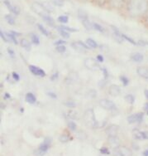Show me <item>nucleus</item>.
Masks as SVG:
<instances>
[{
  "label": "nucleus",
  "mask_w": 148,
  "mask_h": 156,
  "mask_svg": "<svg viewBox=\"0 0 148 156\" xmlns=\"http://www.w3.org/2000/svg\"><path fill=\"white\" fill-rule=\"evenodd\" d=\"M136 73L142 78L148 79V68L146 66H138L136 68Z\"/></svg>",
  "instance_id": "2eb2a0df"
},
{
  "label": "nucleus",
  "mask_w": 148,
  "mask_h": 156,
  "mask_svg": "<svg viewBox=\"0 0 148 156\" xmlns=\"http://www.w3.org/2000/svg\"><path fill=\"white\" fill-rule=\"evenodd\" d=\"M12 78L14 79V80H16V81H19L20 80V76L18 75V73H16V72H12Z\"/></svg>",
  "instance_id": "c03bdc74"
},
{
  "label": "nucleus",
  "mask_w": 148,
  "mask_h": 156,
  "mask_svg": "<svg viewBox=\"0 0 148 156\" xmlns=\"http://www.w3.org/2000/svg\"><path fill=\"white\" fill-rule=\"evenodd\" d=\"M47 95L49 96H50V98H54V99H57V95L55 93H53V92H48Z\"/></svg>",
  "instance_id": "de8ad7c7"
},
{
  "label": "nucleus",
  "mask_w": 148,
  "mask_h": 156,
  "mask_svg": "<svg viewBox=\"0 0 148 156\" xmlns=\"http://www.w3.org/2000/svg\"><path fill=\"white\" fill-rule=\"evenodd\" d=\"M71 47L74 48L75 51H79V52H84V51H87V50H89V48H90L87 44H84L81 41L72 42L71 43Z\"/></svg>",
  "instance_id": "0eeeda50"
},
{
  "label": "nucleus",
  "mask_w": 148,
  "mask_h": 156,
  "mask_svg": "<svg viewBox=\"0 0 148 156\" xmlns=\"http://www.w3.org/2000/svg\"><path fill=\"white\" fill-rule=\"evenodd\" d=\"M99 105L101 107H103L105 110L108 111H116L117 110V106L114 104V102L108 99H102L99 101Z\"/></svg>",
  "instance_id": "423d86ee"
},
{
  "label": "nucleus",
  "mask_w": 148,
  "mask_h": 156,
  "mask_svg": "<svg viewBox=\"0 0 148 156\" xmlns=\"http://www.w3.org/2000/svg\"><path fill=\"white\" fill-rule=\"evenodd\" d=\"M84 122L86 126H89L90 128H97L98 126V123L96 118H95V111L93 109H88L84 112L83 115Z\"/></svg>",
  "instance_id": "f03ea898"
},
{
  "label": "nucleus",
  "mask_w": 148,
  "mask_h": 156,
  "mask_svg": "<svg viewBox=\"0 0 148 156\" xmlns=\"http://www.w3.org/2000/svg\"><path fill=\"white\" fill-rule=\"evenodd\" d=\"M147 115H148V112H147Z\"/></svg>",
  "instance_id": "bf43d9fd"
},
{
  "label": "nucleus",
  "mask_w": 148,
  "mask_h": 156,
  "mask_svg": "<svg viewBox=\"0 0 148 156\" xmlns=\"http://www.w3.org/2000/svg\"><path fill=\"white\" fill-rule=\"evenodd\" d=\"M82 24H83V26L84 27V28L87 29V30H92V29L94 28V27H93V23H91L89 22V20L88 18L83 19V20H82Z\"/></svg>",
  "instance_id": "4be33fe9"
},
{
  "label": "nucleus",
  "mask_w": 148,
  "mask_h": 156,
  "mask_svg": "<svg viewBox=\"0 0 148 156\" xmlns=\"http://www.w3.org/2000/svg\"><path fill=\"white\" fill-rule=\"evenodd\" d=\"M5 19L10 25H14L15 24V18H13V16L8 14V15L5 16Z\"/></svg>",
  "instance_id": "c756f323"
},
{
  "label": "nucleus",
  "mask_w": 148,
  "mask_h": 156,
  "mask_svg": "<svg viewBox=\"0 0 148 156\" xmlns=\"http://www.w3.org/2000/svg\"><path fill=\"white\" fill-rule=\"evenodd\" d=\"M97 93H96V91L95 90H90L89 92V96L92 98H95V96H96Z\"/></svg>",
  "instance_id": "37998d69"
},
{
  "label": "nucleus",
  "mask_w": 148,
  "mask_h": 156,
  "mask_svg": "<svg viewBox=\"0 0 148 156\" xmlns=\"http://www.w3.org/2000/svg\"><path fill=\"white\" fill-rule=\"evenodd\" d=\"M143 156H148V150H145V151L143 152Z\"/></svg>",
  "instance_id": "5fc2aeb1"
},
{
  "label": "nucleus",
  "mask_w": 148,
  "mask_h": 156,
  "mask_svg": "<svg viewBox=\"0 0 148 156\" xmlns=\"http://www.w3.org/2000/svg\"><path fill=\"white\" fill-rule=\"evenodd\" d=\"M31 9H33V12L36 13L37 15L41 16L42 18L46 15H48V12H49V10L43 4L40 3H36V2L32 3Z\"/></svg>",
  "instance_id": "7ed1b4c3"
},
{
  "label": "nucleus",
  "mask_w": 148,
  "mask_h": 156,
  "mask_svg": "<svg viewBox=\"0 0 148 156\" xmlns=\"http://www.w3.org/2000/svg\"><path fill=\"white\" fill-rule=\"evenodd\" d=\"M125 6L128 15L133 18L142 16L148 11V3L146 0H127Z\"/></svg>",
  "instance_id": "f257e3e1"
},
{
  "label": "nucleus",
  "mask_w": 148,
  "mask_h": 156,
  "mask_svg": "<svg viewBox=\"0 0 148 156\" xmlns=\"http://www.w3.org/2000/svg\"><path fill=\"white\" fill-rule=\"evenodd\" d=\"M103 73H104V76L105 78H108V71H107V69H105V68H103Z\"/></svg>",
  "instance_id": "8fccbe9b"
},
{
  "label": "nucleus",
  "mask_w": 148,
  "mask_h": 156,
  "mask_svg": "<svg viewBox=\"0 0 148 156\" xmlns=\"http://www.w3.org/2000/svg\"><path fill=\"white\" fill-rule=\"evenodd\" d=\"M63 104L65 106H67L69 108H74L76 106V104L75 102L73 101H66L63 102Z\"/></svg>",
  "instance_id": "cd10ccee"
},
{
  "label": "nucleus",
  "mask_w": 148,
  "mask_h": 156,
  "mask_svg": "<svg viewBox=\"0 0 148 156\" xmlns=\"http://www.w3.org/2000/svg\"><path fill=\"white\" fill-rule=\"evenodd\" d=\"M30 37H31V40H32V42H33V44H35V45H39L40 44V39H39L38 37L36 36V34L31 33Z\"/></svg>",
  "instance_id": "393cba45"
},
{
  "label": "nucleus",
  "mask_w": 148,
  "mask_h": 156,
  "mask_svg": "<svg viewBox=\"0 0 148 156\" xmlns=\"http://www.w3.org/2000/svg\"><path fill=\"white\" fill-rule=\"evenodd\" d=\"M111 8L114 9H121L126 5V0H108Z\"/></svg>",
  "instance_id": "1a4fd4ad"
},
{
  "label": "nucleus",
  "mask_w": 148,
  "mask_h": 156,
  "mask_svg": "<svg viewBox=\"0 0 148 156\" xmlns=\"http://www.w3.org/2000/svg\"><path fill=\"white\" fill-rule=\"evenodd\" d=\"M49 146H50V143L46 140L45 142H43L42 144H40V146L38 147V149L35 150V154L36 156L45 155V154L47 152L48 149H49Z\"/></svg>",
  "instance_id": "6e6552de"
},
{
  "label": "nucleus",
  "mask_w": 148,
  "mask_h": 156,
  "mask_svg": "<svg viewBox=\"0 0 148 156\" xmlns=\"http://www.w3.org/2000/svg\"><path fill=\"white\" fill-rule=\"evenodd\" d=\"M29 70L31 73H33V75L37 76L40 77H44L46 76V73L42 68H39V67H36L35 66H29Z\"/></svg>",
  "instance_id": "ddd939ff"
},
{
  "label": "nucleus",
  "mask_w": 148,
  "mask_h": 156,
  "mask_svg": "<svg viewBox=\"0 0 148 156\" xmlns=\"http://www.w3.org/2000/svg\"><path fill=\"white\" fill-rule=\"evenodd\" d=\"M125 100H126V101H127V103H129L130 105H133L134 103V101H135V97H134V96H133V95L128 94V95H127V96H125Z\"/></svg>",
  "instance_id": "bb28decb"
},
{
  "label": "nucleus",
  "mask_w": 148,
  "mask_h": 156,
  "mask_svg": "<svg viewBox=\"0 0 148 156\" xmlns=\"http://www.w3.org/2000/svg\"><path fill=\"white\" fill-rule=\"evenodd\" d=\"M0 36H1V37H2V39H3L4 42H9V39H8V37H7V36H5V34L3 33V32L2 30H0Z\"/></svg>",
  "instance_id": "ea45409f"
},
{
  "label": "nucleus",
  "mask_w": 148,
  "mask_h": 156,
  "mask_svg": "<svg viewBox=\"0 0 148 156\" xmlns=\"http://www.w3.org/2000/svg\"><path fill=\"white\" fill-rule=\"evenodd\" d=\"M63 44H65V41H63V40H58V41H57V42H55V45L57 46H61L63 45Z\"/></svg>",
  "instance_id": "a18cd8bd"
},
{
  "label": "nucleus",
  "mask_w": 148,
  "mask_h": 156,
  "mask_svg": "<svg viewBox=\"0 0 148 156\" xmlns=\"http://www.w3.org/2000/svg\"><path fill=\"white\" fill-rule=\"evenodd\" d=\"M146 13H147V16H146V20H147V22H148V11H147V12H146Z\"/></svg>",
  "instance_id": "13d9d810"
},
{
  "label": "nucleus",
  "mask_w": 148,
  "mask_h": 156,
  "mask_svg": "<svg viewBox=\"0 0 148 156\" xmlns=\"http://www.w3.org/2000/svg\"><path fill=\"white\" fill-rule=\"evenodd\" d=\"M77 117V115L75 112L74 111H71V112H69L68 114V118H71V119H75Z\"/></svg>",
  "instance_id": "58836bf2"
},
{
  "label": "nucleus",
  "mask_w": 148,
  "mask_h": 156,
  "mask_svg": "<svg viewBox=\"0 0 148 156\" xmlns=\"http://www.w3.org/2000/svg\"><path fill=\"white\" fill-rule=\"evenodd\" d=\"M4 3L6 7L9 9V10L11 12H12L13 14H16V15H18L20 13V9L17 6H13L12 4H11V3L9 2V0H4Z\"/></svg>",
  "instance_id": "4468645a"
},
{
  "label": "nucleus",
  "mask_w": 148,
  "mask_h": 156,
  "mask_svg": "<svg viewBox=\"0 0 148 156\" xmlns=\"http://www.w3.org/2000/svg\"><path fill=\"white\" fill-rule=\"evenodd\" d=\"M131 58H132V60L136 62H141L144 59V57H143V55L139 53V52H136V53L132 54Z\"/></svg>",
  "instance_id": "6ab92c4d"
},
{
  "label": "nucleus",
  "mask_w": 148,
  "mask_h": 156,
  "mask_svg": "<svg viewBox=\"0 0 148 156\" xmlns=\"http://www.w3.org/2000/svg\"><path fill=\"white\" fill-rule=\"evenodd\" d=\"M60 28H62L64 30L67 31V32H77V29H74V28H71V27H65V26H60Z\"/></svg>",
  "instance_id": "4c0bfd02"
},
{
  "label": "nucleus",
  "mask_w": 148,
  "mask_h": 156,
  "mask_svg": "<svg viewBox=\"0 0 148 156\" xmlns=\"http://www.w3.org/2000/svg\"><path fill=\"white\" fill-rule=\"evenodd\" d=\"M60 141H61L62 143H65L69 140V136L66 135H62L59 138Z\"/></svg>",
  "instance_id": "e433bc0d"
},
{
  "label": "nucleus",
  "mask_w": 148,
  "mask_h": 156,
  "mask_svg": "<svg viewBox=\"0 0 148 156\" xmlns=\"http://www.w3.org/2000/svg\"><path fill=\"white\" fill-rule=\"evenodd\" d=\"M58 21L60 23H67L69 21V18L67 16H60L59 18H58Z\"/></svg>",
  "instance_id": "72a5a7b5"
},
{
  "label": "nucleus",
  "mask_w": 148,
  "mask_h": 156,
  "mask_svg": "<svg viewBox=\"0 0 148 156\" xmlns=\"http://www.w3.org/2000/svg\"><path fill=\"white\" fill-rule=\"evenodd\" d=\"M58 32H59L60 34L62 36V37H64V38H65V39L70 38V37H71V35H70L69 32L64 30V29L60 28V27H59V28H58Z\"/></svg>",
  "instance_id": "a878e982"
},
{
  "label": "nucleus",
  "mask_w": 148,
  "mask_h": 156,
  "mask_svg": "<svg viewBox=\"0 0 148 156\" xmlns=\"http://www.w3.org/2000/svg\"><path fill=\"white\" fill-rule=\"evenodd\" d=\"M68 127L69 129L72 130V131H75L76 129H77V126H76V124L74 123V121H70L68 123Z\"/></svg>",
  "instance_id": "473e14b6"
},
{
  "label": "nucleus",
  "mask_w": 148,
  "mask_h": 156,
  "mask_svg": "<svg viewBox=\"0 0 148 156\" xmlns=\"http://www.w3.org/2000/svg\"><path fill=\"white\" fill-rule=\"evenodd\" d=\"M112 28V30H113V36L114 37V38L118 41L119 42H122V33H120V31L115 27H111Z\"/></svg>",
  "instance_id": "dca6fc26"
},
{
  "label": "nucleus",
  "mask_w": 148,
  "mask_h": 156,
  "mask_svg": "<svg viewBox=\"0 0 148 156\" xmlns=\"http://www.w3.org/2000/svg\"><path fill=\"white\" fill-rule=\"evenodd\" d=\"M57 76H58V73L57 72V73H56L55 75L51 76V78H50V79H51V80H55V79H57Z\"/></svg>",
  "instance_id": "3c124183"
},
{
  "label": "nucleus",
  "mask_w": 148,
  "mask_h": 156,
  "mask_svg": "<svg viewBox=\"0 0 148 156\" xmlns=\"http://www.w3.org/2000/svg\"><path fill=\"white\" fill-rule=\"evenodd\" d=\"M42 19L44 20L45 23H46V24H48L49 26L50 27H54V25H55V21H54V19L50 15H46L44 17H42Z\"/></svg>",
  "instance_id": "412c9836"
},
{
  "label": "nucleus",
  "mask_w": 148,
  "mask_h": 156,
  "mask_svg": "<svg viewBox=\"0 0 148 156\" xmlns=\"http://www.w3.org/2000/svg\"><path fill=\"white\" fill-rule=\"evenodd\" d=\"M84 66L87 69L91 70V71H96V70L100 69L99 64L94 58H87L84 62Z\"/></svg>",
  "instance_id": "39448f33"
},
{
  "label": "nucleus",
  "mask_w": 148,
  "mask_h": 156,
  "mask_svg": "<svg viewBox=\"0 0 148 156\" xmlns=\"http://www.w3.org/2000/svg\"><path fill=\"white\" fill-rule=\"evenodd\" d=\"M56 50H57L58 52H60V53H64V52H65V51H66V48H65V47L64 45L57 46V48H56Z\"/></svg>",
  "instance_id": "c9c22d12"
},
{
  "label": "nucleus",
  "mask_w": 148,
  "mask_h": 156,
  "mask_svg": "<svg viewBox=\"0 0 148 156\" xmlns=\"http://www.w3.org/2000/svg\"><path fill=\"white\" fill-rule=\"evenodd\" d=\"M6 36L9 39V42H13L14 44L16 45H18V41H17V39H16V36H15L14 34H12V33H6Z\"/></svg>",
  "instance_id": "b1692460"
},
{
  "label": "nucleus",
  "mask_w": 148,
  "mask_h": 156,
  "mask_svg": "<svg viewBox=\"0 0 148 156\" xmlns=\"http://www.w3.org/2000/svg\"><path fill=\"white\" fill-rule=\"evenodd\" d=\"M144 109L146 111H148V103H146L145 105H144Z\"/></svg>",
  "instance_id": "6e6d98bb"
},
{
  "label": "nucleus",
  "mask_w": 148,
  "mask_h": 156,
  "mask_svg": "<svg viewBox=\"0 0 148 156\" xmlns=\"http://www.w3.org/2000/svg\"><path fill=\"white\" fill-rule=\"evenodd\" d=\"M8 52H9V54L10 55V57H12V58H14L15 57V52L14 51L12 50L11 48H8Z\"/></svg>",
  "instance_id": "a19ab883"
},
{
  "label": "nucleus",
  "mask_w": 148,
  "mask_h": 156,
  "mask_svg": "<svg viewBox=\"0 0 148 156\" xmlns=\"http://www.w3.org/2000/svg\"><path fill=\"white\" fill-rule=\"evenodd\" d=\"M108 93L110 96L117 97L121 93V88L118 85H111L108 88Z\"/></svg>",
  "instance_id": "9b49d317"
},
{
  "label": "nucleus",
  "mask_w": 148,
  "mask_h": 156,
  "mask_svg": "<svg viewBox=\"0 0 148 156\" xmlns=\"http://www.w3.org/2000/svg\"><path fill=\"white\" fill-rule=\"evenodd\" d=\"M122 38L123 39H126V40H127V41L130 42V43H132L133 45H134V46L137 45V44H136V42L134 41L133 39L131 38L130 37L127 36V35H125V34H122Z\"/></svg>",
  "instance_id": "2f4dec72"
},
{
  "label": "nucleus",
  "mask_w": 148,
  "mask_h": 156,
  "mask_svg": "<svg viewBox=\"0 0 148 156\" xmlns=\"http://www.w3.org/2000/svg\"><path fill=\"white\" fill-rule=\"evenodd\" d=\"M108 143L112 147H113V149L116 147H119V144H120L119 138L117 136H109L108 137Z\"/></svg>",
  "instance_id": "f3484780"
},
{
  "label": "nucleus",
  "mask_w": 148,
  "mask_h": 156,
  "mask_svg": "<svg viewBox=\"0 0 148 156\" xmlns=\"http://www.w3.org/2000/svg\"><path fill=\"white\" fill-rule=\"evenodd\" d=\"M99 151H100V153L104 154H109V151H108V150L106 147L101 148L100 150H99Z\"/></svg>",
  "instance_id": "79ce46f5"
},
{
  "label": "nucleus",
  "mask_w": 148,
  "mask_h": 156,
  "mask_svg": "<svg viewBox=\"0 0 148 156\" xmlns=\"http://www.w3.org/2000/svg\"><path fill=\"white\" fill-rule=\"evenodd\" d=\"M78 1H80V2H86V1H89V0H78Z\"/></svg>",
  "instance_id": "4d7b16f0"
},
{
  "label": "nucleus",
  "mask_w": 148,
  "mask_h": 156,
  "mask_svg": "<svg viewBox=\"0 0 148 156\" xmlns=\"http://www.w3.org/2000/svg\"><path fill=\"white\" fill-rule=\"evenodd\" d=\"M10 97H11V96L9 93L4 94V99H10Z\"/></svg>",
  "instance_id": "603ef678"
},
{
  "label": "nucleus",
  "mask_w": 148,
  "mask_h": 156,
  "mask_svg": "<svg viewBox=\"0 0 148 156\" xmlns=\"http://www.w3.org/2000/svg\"><path fill=\"white\" fill-rule=\"evenodd\" d=\"M93 27H94V28H95L96 31L100 32V33H104V28L98 23H93Z\"/></svg>",
  "instance_id": "7c9ffc66"
},
{
  "label": "nucleus",
  "mask_w": 148,
  "mask_h": 156,
  "mask_svg": "<svg viewBox=\"0 0 148 156\" xmlns=\"http://www.w3.org/2000/svg\"><path fill=\"white\" fill-rule=\"evenodd\" d=\"M37 27H38V29L41 31V33H42L43 35H45V36H46V37L49 36V32H48V31L46 30L43 26H42V24H37Z\"/></svg>",
  "instance_id": "c85d7f7f"
},
{
  "label": "nucleus",
  "mask_w": 148,
  "mask_h": 156,
  "mask_svg": "<svg viewBox=\"0 0 148 156\" xmlns=\"http://www.w3.org/2000/svg\"><path fill=\"white\" fill-rule=\"evenodd\" d=\"M144 94H145L146 98L148 100V90L147 89H146V90H145V91H144Z\"/></svg>",
  "instance_id": "864d4df0"
},
{
  "label": "nucleus",
  "mask_w": 148,
  "mask_h": 156,
  "mask_svg": "<svg viewBox=\"0 0 148 156\" xmlns=\"http://www.w3.org/2000/svg\"><path fill=\"white\" fill-rule=\"evenodd\" d=\"M20 44H21L22 47L26 51H31V48H32V47H31V43H30V42L28 41V40H27L26 38H22L21 40V42H20Z\"/></svg>",
  "instance_id": "a211bd4d"
},
{
  "label": "nucleus",
  "mask_w": 148,
  "mask_h": 156,
  "mask_svg": "<svg viewBox=\"0 0 148 156\" xmlns=\"http://www.w3.org/2000/svg\"><path fill=\"white\" fill-rule=\"evenodd\" d=\"M113 153L116 156H133V152L129 148L120 145L113 149Z\"/></svg>",
  "instance_id": "20e7f679"
},
{
  "label": "nucleus",
  "mask_w": 148,
  "mask_h": 156,
  "mask_svg": "<svg viewBox=\"0 0 148 156\" xmlns=\"http://www.w3.org/2000/svg\"><path fill=\"white\" fill-rule=\"evenodd\" d=\"M120 80H121V81L122 82V85H123L124 87L127 86L128 83H129V80H128L127 76H120Z\"/></svg>",
  "instance_id": "f704fd0d"
},
{
  "label": "nucleus",
  "mask_w": 148,
  "mask_h": 156,
  "mask_svg": "<svg viewBox=\"0 0 148 156\" xmlns=\"http://www.w3.org/2000/svg\"><path fill=\"white\" fill-rule=\"evenodd\" d=\"M143 119V114L142 113H137V114L131 115L127 117V121L129 124H134L136 122H141Z\"/></svg>",
  "instance_id": "9d476101"
},
{
  "label": "nucleus",
  "mask_w": 148,
  "mask_h": 156,
  "mask_svg": "<svg viewBox=\"0 0 148 156\" xmlns=\"http://www.w3.org/2000/svg\"><path fill=\"white\" fill-rule=\"evenodd\" d=\"M97 60H98L99 62H104V57H103L102 55H98V56H97Z\"/></svg>",
  "instance_id": "09e8293b"
},
{
  "label": "nucleus",
  "mask_w": 148,
  "mask_h": 156,
  "mask_svg": "<svg viewBox=\"0 0 148 156\" xmlns=\"http://www.w3.org/2000/svg\"><path fill=\"white\" fill-rule=\"evenodd\" d=\"M143 140H148V131H142Z\"/></svg>",
  "instance_id": "49530a36"
},
{
  "label": "nucleus",
  "mask_w": 148,
  "mask_h": 156,
  "mask_svg": "<svg viewBox=\"0 0 148 156\" xmlns=\"http://www.w3.org/2000/svg\"><path fill=\"white\" fill-rule=\"evenodd\" d=\"M86 44L89 46L90 48H98V43L95 42V40L92 38H88L86 40Z\"/></svg>",
  "instance_id": "5701e85b"
},
{
  "label": "nucleus",
  "mask_w": 148,
  "mask_h": 156,
  "mask_svg": "<svg viewBox=\"0 0 148 156\" xmlns=\"http://www.w3.org/2000/svg\"><path fill=\"white\" fill-rule=\"evenodd\" d=\"M26 101L28 102L31 105L35 104L36 101V98L35 95L33 93H27L26 95Z\"/></svg>",
  "instance_id": "aec40b11"
},
{
  "label": "nucleus",
  "mask_w": 148,
  "mask_h": 156,
  "mask_svg": "<svg viewBox=\"0 0 148 156\" xmlns=\"http://www.w3.org/2000/svg\"><path fill=\"white\" fill-rule=\"evenodd\" d=\"M119 127L116 125H111L106 129V133L108 136H117L119 133Z\"/></svg>",
  "instance_id": "f8f14e48"
}]
</instances>
